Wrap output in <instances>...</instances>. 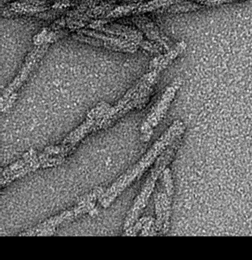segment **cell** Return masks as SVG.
Here are the masks:
<instances>
[{"label":"cell","mask_w":252,"mask_h":260,"mask_svg":"<svg viewBox=\"0 0 252 260\" xmlns=\"http://www.w3.org/2000/svg\"><path fill=\"white\" fill-rule=\"evenodd\" d=\"M187 44L185 41H181L173 45L167 52L158 56L150 62V70L157 69L162 72L169 66L186 50Z\"/></svg>","instance_id":"cell-6"},{"label":"cell","mask_w":252,"mask_h":260,"mask_svg":"<svg viewBox=\"0 0 252 260\" xmlns=\"http://www.w3.org/2000/svg\"><path fill=\"white\" fill-rule=\"evenodd\" d=\"M95 208V202H89L88 204H83V205H77L74 209L71 211H66L63 212L60 215L56 216L49 220L42 223L33 229L29 230L27 232L22 233L19 234L20 236H37V234L42 230L47 228H56L60 225V223H65V222L71 221L74 219L77 218L78 216L84 214V213H89L91 210Z\"/></svg>","instance_id":"cell-4"},{"label":"cell","mask_w":252,"mask_h":260,"mask_svg":"<svg viewBox=\"0 0 252 260\" xmlns=\"http://www.w3.org/2000/svg\"><path fill=\"white\" fill-rule=\"evenodd\" d=\"M187 0H151L146 4H138L137 8L133 11L135 13H150L156 10H165L171 6L181 4Z\"/></svg>","instance_id":"cell-8"},{"label":"cell","mask_w":252,"mask_h":260,"mask_svg":"<svg viewBox=\"0 0 252 260\" xmlns=\"http://www.w3.org/2000/svg\"><path fill=\"white\" fill-rule=\"evenodd\" d=\"M193 1L200 4L203 7H214L235 4V3L244 2L247 0H193Z\"/></svg>","instance_id":"cell-10"},{"label":"cell","mask_w":252,"mask_h":260,"mask_svg":"<svg viewBox=\"0 0 252 260\" xmlns=\"http://www.w3.org/2000/svg\"><path fill=\"white\" fill-rule=\"evenodd\" d=\"M202 8H203V7L200 4L194 2L193 0H187V1L181 3V4L171 6V7L164 10V11L170 13H187L197 11V10Z\"/></svg>","instance_id":"cell-9"},{"label":"cell","mask_w":252,"mask_h":260,"mask_svg":"<svg viewBox=\"0 0 252 260\" xmlns=\"http://www.w3.org/2000/svg\"><path fill=\"white\" fill-rule=\"evenodd\" d=\"M182 83L183 80L181 77L175 79L169 86H167L160 98L152 108L141 127L142 141L144 142L150 141L155 127L165 118L177 91L182 86Z\"/></svg>","instance_id":"cell-3"},{"label":"cell","mask_w":252,"mask_h":260,"mask_svg":"<svg viewBox=\"0 0 252 260\" xmlns=\"http://www.w3.org/2000/svg\"><path fill=\"white\" fill-rule=\"evenodd\" d=\"M186 126L184 121L176 119L170 124L169 127L165 131L162 136L155 142L149 151L144 155L140 161L131 170H129L126 174L121 176L116 182L107 191L103 193L99 198L101 205L104 208H107L115 200V198L127 186L130 185L133 179L142 176L146 170L154 161L160 156L171 144H174L177 140L180 139L185 133Z\"/></svg>","instance_id":"cell-1"},{"label":"cell","mask_w":252,"mask_h":260,"mask_svg":"<svg viewBox=\"0 0 252 260\" xmlns=\"http://www.w3.org/2000/svg\"><path fill=\"white\" fill-rule=\"evenodd\" d=\"M180 140H177L174 144H171L159 156L157 162H156V166H155L154 170H153L150 177L146 182L142 191L138 196L136 202L133 205V208L130 210L127 218H126L124 226L125 231L133 226V223L137 218L139 213L145 208L147 202H148V199H150V196H151L152 192H153V188H154L158 178L162 174L164 170L167 168L166 167L169 164L170 161L172 159L173 156H174V153H175L176 150H177V147L178 146L179 142H180Z\"/></svg>","instance_id":"cell-2"},{"label":"cell","mask_w":252,"mask_h":260,"mask_svg":"<svg viewBox=\"0 0 252 260\" xmlns=\"http://www.w3.org/2000/svg\"><path fill=\"white\" fill-rule=\"evenodd\" d=\"M132 21L134 22V23H136L147 34V37L150 40L154 41V42H157L158 44H160L161 45H162L165 48L166 51H168L172 47L169 39L165 37L159 31V28L153 24V22L149 20L147 18H133Z\"/></svg>","instance_id":"cell-7"},{"label":"cell","mask_w":252,"mask_h":260,"mask_svg":"<svg viewBox=\"0 0 252 260\" xmlns=\"http://www.w3.org/2000/svg\"><path fill=\"white\" fill-rule=\"evenodd\" d=\"M171 199L166 191L158 192L155 196V208H156V234H165L169 230L170 218H171Z\"/></svg>","instance_id":"cell-5"}]
</instances>
